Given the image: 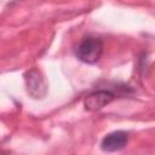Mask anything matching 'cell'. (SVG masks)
Instances as JSON below:
<instances>
[{"label":"cell","mask_w":155,"mask_h":155,"mask_svg":"<svg viewBox=\"0 0 155 155\" xmlns=\"http://www.w3.org/2000/svg\"><path fill=\"white\" fill-rule=\"evenodd\" d=\"M103 51H104L103 40L94 35H87L78 45L75 54L81 62L87 64H94L101 59Z\"/></svg>","instance_id":"1"},{"label":"cell","mask_w":155,"mask_h":155,"mask_svg":"<svg viewBox=\"0 0 155 155\" xmlns=\"http://www.w3.org/2000/svg\"><path fill=\"white\" fill-rule=\"evenodd\" d=\"M24 80H25L27 91L33 98L41 99L45 97V94L47 92V85H46V81L42 78L41 73L38 69L33 68V69L28 70L24 75Z\"/></svg>","instance_id":"2"},{"label":"cell","mask_w":155,"mask_h":155,"mask_svg":"<svg viewBox=\"0 0 155 155\" xmlns=\"http://www.w3.org/2000/svg\"><path fill=\"white\" fill-rule=\"evenodd\" d=\"M115 99V93L110 90H96L84 99V107L88 111H98Z\"/></svg>","instance_id":"3"},{"label":"cell","mask_w":155,"mask_h":155,"mask_svg":"<svg viewBox=\"0 0 155 155\" xmlns=\"http://www.w3.org/2000/svg\"><path fill=\"white\" fill-rule=\"evenodd\" d=\"M128 143V133L125 131H114L108 133L101 142V148L103 151L111 153L125 148Z\"/></svg>","instance_id":"4"}]
</instances>
